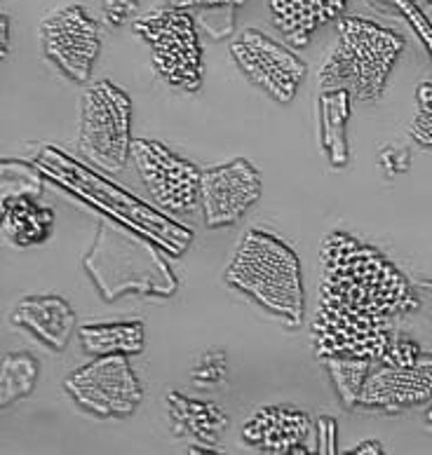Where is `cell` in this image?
Wrapping results in <instances>:
<instances>
[{
  "mask_svg": "<svg viewBox=\"0 0 432 455\" xmlns=\"http://www.w3.org/2000/svg\"><path fill=\"white\" fill-rule=\"evenodd\" d=\"M320 256V307L310 326L315 355L386 364L395 319L419 307L409 280L379 249L340 230L324 237Z\"/></svg>",
  "mask_w": 432,
  "mask_h": 455,
  "instance_id": "obj_1",
  "label": "cell"
},
{
  "mask_svg": "<svg viewBox=\"0 0 432 455\" xmlns=\"http://www.w3.org/2000/svg\"><path fill=\"white\" fill-rule=\"evenodd\" d=\"M223 280L289 326H299L303 322L306 300L301 260L277 235L247 230L243 240L237 242Z\"/></svg>",
  "mask_w": 432,
  "mask_h": 455,
  "instance_id": "obj_2",
  "label": "cell"
},
{
  "mask_svg": "<svg viewBox=\"0 0 432 455\" xmlns=\"http://www.w3.org/2000/svg\"><path fill=\"white\" fill-rule=\"evenodd\" d=\"M336 31L339 40L317 73V87L348 90L357 101H379L404 50V38L362 17H340Z\"/></svg>",
  "mask_w": 432,
  "mask_h": 455,
  "instance_id": "obj_3",
  "label": "cell"
},
{
  "mask_svg": "<svg viewBox=\"0 0 432 455\" xmlns=\"http://www.w3.org/2000/svg\"><path fill=\"white\" fill-rule=\"evenodd\" d=\"M132 141V99L111 80L87 87L80 99V156L101 172L118 174L127 167Z\"/></svg>",
  "mask_w": 432,
  "mask_h": 455,
  "instance_id": "obj_4",
  "label": "cell"
},
{
  "mask_svg": "<svg viewBox=\"0 0 432 455\" xmlns=\"http://www.w3.org/2000/svg\"><path fill=\"white\" fill-rule=\"evenodd\" d=\"M132 27L148 45L157 76L167 85L181 92L203 87V45L190 10L157 7L139 14Z\"/></svg>",
  "mask_w": 432,
  "mask_h": 455,
  "instance_id": "obj_5",
  "label": "cell"
},
{
  "mask_svg": "<svg viewBox=\"0 0 432 455\" xmlns=\"http://www.w3.org/2000/svg\"><path fill=\"white\" fill-rule=\"evenodd\" d=\"M66 395L87 413L99 418H127L139 409L144 390L127 355H101L71 371L64 380Z\"/></svg>",
  "mask_w": 432,
  "mask_h": 455,
  "instance_id": "obj_6",
  "label": "cell"
},
{
  "mask_svg": "<svg viewBox=\"0 0 432 455\" xmlns=\"http://www.w3.org/2000/svg\"><path fill=\"white\" fill-rule=\"evenodd\" d=\"M230 57L244 78L277 104H289L306 78V64L266 33L244 28L230 43Z\"/></svg>",
  "mask_w": 432,
  "mask_h": 455,
  "instance_id": "obj_7",
  "label": "cell"
},
{
  "mask_svg": "<svg viewBox=\"0 0 432 455\" xmlns=\"http://www.w3.org/2000/svg\"><path fill=\"white\" fill-rule=\"evenodd\" d=\"M43 52L66 78L87 83L101 50V28L85 7L68 5L52 10L40 21Z\"/></svg>",
  "mask_w": 432,
  "mask_h": 455,
  "instance_id": "obj_8",
  "label": "cell"
},
{
  "mask_svg": "<svg viewBox=\"0 0 432 455\" xmlns=\"http://www.w3.org/2000/svg\"><path fill=\"white\" fill-rule=\"evenodd\" d=\"M132 157L157 207L186 214L200 204L203 172L196 164L153 139H134Z\"/></svg>",
  "mask_w": 432,
  "mask_h": 455,
  "instance_id": "obj_9",
  "label": "cell"
},
{
  "mask_svg": "<svg viewBox=\"0 0 432 455\" xmlns=\"http://www.w3.org/2000/svg\"><path fill=\"white\" fill-rule=\"evenodd\" d=\"M261 174L244 157L216 164L200 176V207L207 228L233 226L261 200Z\"/></svg>",
  "mask_w": 432,
  "mask_h": 455,
  "instance_id": "obj_10",
  "label": "cell"
},
{
  "mask_svg": "<svg viewBox=\"0 0 432 455\" xmlns=\"http://www.w3.org/2000/svg\"><path fill=\"white\" fill-rule=\"evenodd\" d=\"M432 402V355H420L412 366L380 364L362 387L360 406L379 411H404Z\"/></svg>",
  "mask_w": 432,
  "mask_h": 455,
  "instance_id": "obj_11",
  "label": "cell"
},
{
  "mask_svg": "<svg viewBox=\"0 0 432 455\" xmlns=\"http://www.w3.org/2000/svg\"><path fill=\"white\" fill-rule=\"evenodd\" d=\"M313 418L292 406H261L243 425V442L263 453H310Z\"/></svg>",
  "mask_w": 432,
  "mask_h": 455,
  "instance_id": "obj_12",
  "label": "cell"
},
{
  "mask_svg": "<svg viewBox=\"0 0 432 455\" xmlns=\"http://www.w3.org/2000/svg\"><path fill=\"white\" fill-rule=\"evenodd\" d=\"M14 326L27 329L50 350L61 352L71 343L76 331V310L61 296H27L14 306L10 315Z\"/></svg>",
  "mask_w": 432,
  "mask_h": 455,
  "instance_id": "obj_13",
  "label": "cell"
},
{
  "mask_svg": "<svg viewBox=\"0 0 432 455\" xmlns=\"http://www.w3.org/2000/svg\"><path fill=\"white\" fill-rule=\"evenodd\" d=\"M270 20L289 45L306 47L313 33L346 12L348 0H270Z\"/></svg>",
  "mask_w": 432,
  "mask_h": 455,
  "instance_id": "obj_14",
  "label": "cell"
},
{
  "mask_svg": "<svg viewBox=\"0 0 432 455\" xmlns=\"http://www.w3.org/2000/svg\"><path fill=\"white\" fill-rule=\"evenodd\" d=\"M57 216L33 196L3 197V233L14 247H36L50 240Z\"/></svg>",
  "mask_w": 432,
  "mask_h": 455,
  "instance_id": "obj_15",
  "label": "cell"
},
{
  "mask_svg": "<svg viewBox=\"0 0 432 455\" xmlns=\"http://www.w3.org/2000/svg\"><path fill=\"white\" fill-rule=\"evenodd\" d=\"M164 403L170 409L174 432L193 436L207 446H214L221 429L228 427V416L216 403L188 399L177 390H170L164 395Z\"/></svg>",
  "mask_w": 432,
  "mask_h": 455,
  "instance_id": "obj_16",
  "label": "cell"
},
{
  "mask_svg": "<svg viewBox=\"0 0 432 455\" xmlns=\"http://www.w3.org/2000/svg\"><path fill=\"white\" fill-rule=\"evenodd\" d=\"M353 94L348 90H324L317 99V120H320V143L327 153L332 167L348 164L346 124L350 117Z\"/></svg>",
  "mask_w": 432,
  "mask_h": 455,
  "instance_id": "obj_17",
  "label": "cell"
},
{
  "mask_svg": "<svg viewBox=\"0 0 432 455\" xmlns=\"http://www.w3.org/2000/svg\"><path fill=\"white\" fill-rule=\"evenodd\" d=\"M83 350L92 357L101 355H141L146 343L144 322H113V324H85L78 329Z\"/></svg>",
  "mask_w": 432,
  "mask_h": 455,
  "instance_id": "obj_18",
  "label": "cell"
},
{
  "mask_svg": "<svg viewBox=\"0 0 432 455\" xmlns=\"http://www.w3.org/2000/svg\"><path fill=\"white\" fill-rule=\"evenodd\" d=\"M40 380V362L31 352H7L0 364V409L28 397Z\"/></svg>",
  "mask_w": 432,
  "mask_h": 455,
  "instance_id": "obj_19",
  "label": "cell"
},
{
  "mask_svg": "<svg viewBox=\"0 0 432 455\" xmlns=\"http://www.w3.org/2000/svg\"><path fill=\"white\" fill-rule=\"evenodd\" d=\"M324 364L329 369L332 383H334L339 397L343 399L348 409L360 403L362 387L367 383V378L372 376L373 364L372 359H360V357H329L324 359Z\"/></svg>",
  "mask_w": 432,
  "mask_h": 455,
  "instance_id": "obj_20",
  "label": "cell"
},
{
  "mask_svg": "<svg viewBox=\"0 0 432 455\" xmlns=\"http://www.w3.org/2000/svg\"><path fill=\"white\" fill-rule=\"evenodd\" d=\"M383 3H388V5L393 7V10L402 12L406 20L412 21V27L416 28V33L420 36V40L426 43V47L430 50V57H432V24L428 21L426 14L420 12L419 3H416V0H373L372 5L373 7L379 5L380 10H383Z\"/></svg>",
  "mask_w": 432,
  "mask_h": 455,
  "instance_id": "obj_21",
  "label": "cell"
},
{
  "mask_svg": "<svg viewBox=\"0 0 432 455\" xmlns=\"http://www.w3.org/2000/svg\"><path fill=\"white\" fill-rule=\"evenodd\" d=\"M226 359L219 355V352H204L203 357H200V362L196 364V369H193V380H196L197 385H210V383H219V380H223V376H226Z\"/></svg>",
  "mask_w": 432,
  "mask_h": 455,
  "instance_id": "obj_22",
  "label": "cell"
},
{
  "mask_svg": "<svg viewBox=\"0 0 432 455\" xmlns=\"http://www.w3.org/2000/svg\"><path fill=\"white\" fill-rule=\"evenodd\" d=\"M420 359V347L413 340L395 339L390 350H388L386 364L390 366H412Z\"/></svg>",
  "mask_w": 432,
  "mask_h": 455,
  "instance_id": "obj_23",
  "label": "cell"
},
{
  "mask_svg": "<svg viewBox=\"0 0 432 455\" xmlns=\"http://www.w3.org/2000/svg\"><path fill=\"white\" fill-rule=\"evenodd\" d=\"M104 17L108 24L120 27L124 21H130L132 17H137L139 3L137 0H104Z\"/></svg>",
  "mask_w": 432,
  "mask_h": 455,
  "instance_id": "obj_24",
  "label": "cell"
},
{
  "mask_svg": "<svg viewBox=\"0 0 432 455\" xmlns=\"http://www.w3.org/2000/svg\"><path fill=\"white\" fill-rule=\"evenodd\" d=\"M409 134L419 146L432 150V111H420L409 127Z\"/></svg>",
  "mask_w": 432,
  "mask_h": 455,
  "instance_id": "obj_25",
  "label": "cell"
},
{
  "mask_svg": "<svg viewBox=\"0 0 432 455\" xmlns=\"http://www.w3.org/2000/svg\"><path fill=\"white\" fill-rule=\"evenodd\" d=\"M170 5L184 7V10H196V7H203V10H228L233 12L236 7H240L244 0H167Z\"/></svg>",
  "mask_w": 432,
  "mask_h": 455,
  "instance_id": "obj_26",
  "label": "cell"
},
{
  "mask_svg": "<svg viewBox=\"0 0 432 455\" xmlns=\"http://www.w3.org/2000/svg\"><path fill=\"white\" fill-rule=\"evenodd\" d=\"M320 435H317V449L320 453H336V420L334 418H320Z\"/></svg>",
  "mask_w": 432,
  "mask_h": 455,
  "instance_id": "obj_27",
  "label": "cell"
},
{
  "mask_svg": "<svg viewBox=\"0 0 432 455\" xmlns=\"http://www.w3.org/2000/svg\"><path fill=\"white\" fill-rule=\"evenodd\" d=\"M348 453H357V455H364V453H369V455H383V453H386V451H383V446H380L379 442H362V443H357V446H353V449L348 451Z\"/></svg>",
  "mask_w": 432,
  "mask_h": 455,
  "instance_id": "obj_28",
  "label": "cell"
},
{
  "mask_svg": "<svg viewBox=\"0 0 432 455\" xmlns=\"http://www.w3.org/2000/svg\"><path fill=\"white\" fill-rule=\"evenodd\" d=\"M416 99H419L420 111H432V85L430 83H423V85L419 87V94H416Z\"/></svg>",
  "mask_w": 432,
  "mask_h": 455,
  "instance_id": "obj_29",
  "label": "cell"
},
{
  "mask_svg": "<svg viewBox=\"0 0 432 455\" xmlns=\"http://www.w3.org/2000/svg\"><path fill=\"white\" fill-rule=\"evenodd\" d=\"M0 24H3V54H7V45H10V20H7V14L0 17Z\"/></svg>",
  "mask_w": 432,
  "mask_h": 455,
  "instance_id": "obj_30",
  "label": "cell"
},
{
  "mask_svg": "<svg viewBox=\"0 0 432 455\" xmlns=\"http://www.w3.org/2000/svg\"><path fill=\"white\" fill-rule=\"evenodd\" d=\"M426 423L432 427V402H430V406H428V411H426Z\"/></svg>",
  "mask_w": 432,
  "mask_h": 455,
  "instance_id": "obj_31",
  "label": "cell"
},
{
  "mask_svg": "<svg viewBox=\"0 0 432 455\" xmlns=\"http://www.w3.org/2000/svg\"><path fill=\"white\" fill-rule=\"evenodd\" d=\"M367 3H369V5H372L373 0H367ZM416 3H419V5H420V3H432V0H416Z\"/></svg>",
  "mask_w": 432,
  "mask_h": 455,
  "instance_id": "obj_32",
  "label": "cell"
}]
</instances>
